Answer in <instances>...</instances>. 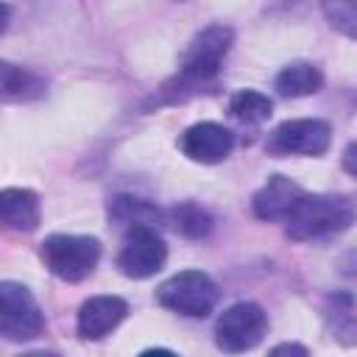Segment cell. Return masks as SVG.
Listing matches in <instances>:
<instances>
[{"label": "cell", "instance_id": "obj_1", "mask_svg": "<svg viewBox=\"0 0 357 357\" xmlns=\"http://www.w3.org/2000/svg\"><path fill=\"white\" fill-rule=\"evenodd\" d=\"M354 223V204L346 195L304 192L284 220L287 237L296 243L324 240L346 231Z\"/></svg>", "mask_w": 357, "mask_h": 357}, {"label": "cell", "instance_id": "obj_2", "mask_svg": "<svg viewBox=\"0 0 357 357\" xmlns=\"http://www.w3.org/2000/svg\"><path fill=\"white\" fill-rule=\"evenodd\" d=\"M231 42H234V31L229 25H223V22L206 25L204 31H198L190 39V45L181 56L178 73L165 86H178V100H181L184 92H192L195 86L209 84L220 73L223 59L231 50Z\"/></svg>", "mask_w": 357, "mask_h": 357}, {"label": "cell", "instance_id": "obj_3", "mask_svg": "<svg viewBox=\"0 0 357 357\" xmlns=\"http://www.w3.org/2000/svg\"><path fill=\"white\" fill-rule=\"evenodd\" d=\"M39 257L45 268L61 282H84L100 262V240L89 234H47Z\"/></svg>", "mask_w": 357, "mask_h": 357}, {"label": "cell", "instance_id": "obj_4", "mask_svg": "<svg viewBox=\"0 0 357 357\" xmlns=\"http://www.w3.org/2000/svg\"><path fill=\"white\" fill-rule=\"evenodd\" d=\"M220 290L204 271H178L159 284L156 301L184 318H206L218 307Z\"/></svg>", "mask_w": 357, "mask_h": 357}, {"label": "cell", "instance_id": "obj_5", "mask_svg": "<svg viewBox=\"0 0 357 357\" xmlns=\"http://www.w3.org/2000/svg\"><path fill=\"white\" fill-rule=\"evenodd\" d=\"M45 332V312L33 293L11 279L0 282V335L11 343L33 340Z\"/></svg>", "mask_w": 357, "mask_h": 357}, {"label": "cell", "instance_id": "obj_6", "mask_svg": "<svg viewBox=\"0 0 357 357\" xmlns=\"http://www.w3.org/2000/svg\"><path fill=\"white\" fill-rule=\"evenodd\" d=\"M268 335V315L257 301H237L215 321V346L226 354L251 351Z\"/></svg>", "mask_w": 357, "mask_h": 357}, {"label": "cell", "instance_id": "obj_7", "mask_svg": "<svg viewBox=\"0 0 357 357\" xmlns=\"http://www.w3.org/2000/svg\"><path fill=\"white\" fill-rule=\"evenodd\" d=\"M332 142V126L318 117H296L279 123L268 142L265 151L273 156H324Z\"/></svg>", "mask_w": 357, "mask_h": 357}, {"label": "cell", "instance_id": "obj_8", "mask_svg": "<svg viewBox=\"0 0 357 357\" xmlns=\"http://www.w3.org/2000/svg\"><path fill=\"white\" fill-rule=\"evenodd\" d=\"M114 262L126 279H151L165 268L167 245L156 231V226H134V229H126V237Z\"/></svg>", "mask_w": 357, "mask_h": 357}, {"label": "cell", "instance_id": "obj_9", "mask_svg": "<svg viewBox=\"0 0 357 357\" xmlns=\"http://www.w3.org/2000/svg\"><path fill=\"white\" fill-rule=\"evenodd\" d=\"M178 148L190 162L198 165H218L223 159L231 156L234 151V134L212 120H201L192 123L190 128H184V134L178 137Z\"/></svg>", "mask_w": 357, "mask_h": 357}, {"label": "cell", "instance_id": "obj_10", "mask_svg": "<svg viewBox=\"0 0 357 357\" xmlns=\"http://www.w3.org/2000/svg\"><path fill=\"white\" fill-rule=\"evenodd\" d=\"M128 315V304L120 296H92L78 307L75 315V332L81 340H103L112 335L123 318Z\"/></svg>", "mask_w": 357, "mask_h": 357}, {"label": "cell", "instance_id": "obj_11", "mask_svg": "<svg viewBox=\"0 0 357 357\" xmlns=\"http://www.w3.org/2000/svg\"><path fill=\"white\" fill-rule=\"evenodd\" d=\"M301 195H304V187H301V184H296L290 176L273 173V176H268V181L251 195V212H254L259 220H268V223L282 220V223H284Z\"/></svg>", "mask_w": 357, "mask_h": 357}, {"label": "cell", "instance_id": "obj_12", "mask_svg": "<svg viewBox=\"0 0 357 357\" xmlns=\"http://www.w3.org/2000/svg\"><path fill=\"white\" fill-rule=\"evenodd\" d=\"M0 218L8 231L28 234L42 220V201L28 187H6L0 192Z\"/></svg>", "mask_w": 357, "mask_h": 357}, {"label": "cell", "instance_id": "obj_13", "mask_svg": "<svg viewBox=\"0 0 357 357\" xmlns=\"http://www.w3.org/2000/svg\"><path fill=\"white\" fill-rule=\"evenodd\" d=\"M326 332L340 346H357V301L349 290H335L324 301Z\"/></svg>", "mask_w": 357, "mask_h": 357}, {"label": "cell", "instance_id": "obj_14", "mask_svg": "<svg viewBox=\"0 0 357 357\" xmlns=\"http://www.w3.org/2000/svg\"><path fill=\"white\" fill-rule=\"evenodd\" d=\"M0 75H3V100L6 103H28V100H39L47 95V78L33 70L3 61Z\"/></svg>", "mask_w": 357, "mask_h": 357}, {"label": "cell", "instance_id": "obj_15", "mask_svg": "<svg viewBox=\"0 0 357 357\" xmlns=\"http://www.w3.org/2000/svg\"><path fill=\"white\" fill-rule=\"evenodd\" d=\"M321 86H324V73L312 61H290L273 78V89L282 98H307L321 92Z\"/></svg>", "mask_w": 357, "mask_h": 357}, {"label": "cell", "instance_id": "obj_16", "mask_svg": "<svg viewBox=\"0 0 357 357\" xmlns=\"http://www.w3.org/2000/svg\"><path fill=\"white\" fill-rule=\"evenodd\" d=\"M109 220L114 226H126V229L156 226L162 220V209L153 201L139 198V195H114L109 201Z\"/></svg>", "mask_w": 357, "mask_h": 357}, {"label": "cell", "instance_id": "obj_17", "mask_svg": "<svg viewBox=\"0 0 357 357\" xmlns=\"http://www.w3.org/2000/svg\"><path fill=\"white\" fill-rule=\"evenodd\" d=\"M165 218H167V223L173 226L176 234L190 237V240H204V237L212 231V226H215L212 215H209L201 204H195V201L176 204L173 209L165 212Z\"/></svg>", "mask_w": 357, "mask_h": 357}, {"label": "cell", "instance_id": "obj_18", "mask_svg": "<svg viewBox=\"0 0 357 357\" xmlns=\"http://www.w3.org/2000/svg\"><path fill=\"white\" fill-rule=\"evenodd\" d=\"M229 114L245 126H259L273 114V100L257 89H240L229 100Z\"/></svg>", "mask_w": 357, "mask_h": 357}, {"label": "cell", "instance_id": "obj_19", "mask_svg": "<svg viewBox=\"0 0 357 357\" xmlns=\"http://www.w3.org/2000/svg\"><path fill=\"white\" fill-rule=\"evenodd\" d=\"M321 11L332 31L357 42V0H321Z\"/></svg>", "mask_w": 357, "mask_h": 357}, {"label": "cell", "instance_id": "obj_20", "mask_svg": "<svg viewBox=\"0 0 357 357\" xmlns=\"http://www.w3.org/2000/svg\"><path fill=\"white\" fill-rule=\"evenodd\" d=\"M340 162H343V170H346L349 176H354V178H357V142H349V145L343 148Z\"/></svg>", "mask_w": 357, "mask_h": 357}, {"label": "cell", "instance_id": "obj_21", "mask_svg": "<svg viewBox=\"0 0 357 357\" xmlns=\"http://www.w3.org/2000/svg\"><path fill=\"white\" fill-rule=\"evenodd\" d=\"M271 354H310V349L307 346H298V343H279V346H273L271 349Z\"/></svg>", "mask_w": 357, "mask_h": 357}, {"label": "cell", "instance_id": "obj_22", "mask_svg": "<svg viewBox=\"0 0 357 357\" xmlns=\"http://www.w3.org/2000/svg\"><path fill=\"white\" fill-rule=\"evenodd\" d=\"M173 3H184V0H173Z\"/></svg>", "mask_w": 357, "mask_h": 357}]
</instances>
